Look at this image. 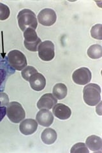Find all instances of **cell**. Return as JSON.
I'll use <instances>...</instances> for the list:
<instances>
[{
  "mask_svg": "<svg viewBox=\"0 0 102 153\" xmlns=\"http://www.w3.org/2000/svg\"><path fill=\"white\" fill-rule=\"evenodd\" d=\"M17 21L19 28L24 32L27 28L36 30L38 26L35 13L30 9H23L19 12Z\"/></svg>",
  "mask_w": 102,
  "mask_h": 153,
  "instance_id": "cell-1",
  "label": "cell"
},
{
  "mask_svg": "<svg viewBox=\"0 0 102 153\" xmlns=\"http://www.w3.org/2000/svg\"><path fill=\"white\" fill-rule=\"evenodd\" d=\"M84 102L89 106H95L101 101V88L96 84H87L83 89Z\"/></svg>",
  "mask_w": 102,
  "mask_h": 153,
  "instance_id": "cell-2",
  "label": "cell"
},
{
  "mask_svg": "<svg viewBox=\"0 0 102 153\" xmlns=\"http://www.w3.org/2000/svg\"><path fill=\"white\" fill-rule=\"evenodd\" d=\"M7 115L9 120L13 123H21L26 117L22 105L17 102H12L8 104Z\"/></svg>",
  "mask_w": 102,
  "mask_h": 153,
  "instance_id": "cell-3",
  "label": "cell"
},
{
  "mask_svg": "<svg viewBox=\"0 0 102 153\" xmlns=\"http://www.w3.org/2000/svg\"><path fill=\"white\" fill-rule=\"evenodd\" d=\"M9 65L16 70L21 71L27 66L26 57L19 50H13L7 55Z\"/></svg>",
  "mask_w": 102,
  "mask_h": 153,
  "instance_id": "cell-4",
  "label": "cell"
},
{
  "mask_svg": "<svg viewBox=\"0 0 102 153\" xmlns=\"http://www.w3.org/2000/svg\"><path fill=\"white\" fill-rule=\"evenodd\" d=\"M24 44L28 51H38V48L41 44L40 38L38 36L36 31L31 28H27L24 32Z\"/></svg>",
  "mask_w": 102,
  "mask_h": 153,
  "instance_id": "cell-5",
  "label": "cell"
},
{
  "mask_svg": "<svg viewBox=\"0 0 102 153\" xmlns=\"http://www.w3.org/2000/svg\"><path fill=\"white\" fill-rule=\"evenodd\" d=\"M38 56L44 61H50L54 59L55 56L54 45L50 40H46L38 46Z\"/></svg>",
  "mask_w": 102,
  "mask_h": 153,
  "instance_id": "cell-6",
  "label": "cell"
},
{
  "mask_svg": "<svg viewBox=\"0 0 102 153\" xmlns=\"http://www.w3.org/2000/svg\"><path fill=\"white\" fill-rule=\"evenodd\" d=\"M57 16L55 11L51 8H44L38 15V21L42 25L51 26L56 22Z\"/></svg>",
  "mask_w": 102,
  "mask_h": 153,
  "instance_id": "cell-7",
  "label": "cell"
},
{
  "mask_svg": "<svg viewBox=\"0 0 102 153\" xmlns=\"http://www.w3.org/2000/svg\"><path fill=\"white\" fill-rule=\"evenodd\" d=\"M92 74L91 71L85 67L76 70L72 74L74 82L78 85H86L91 82Z\"/></svg>",
  "mask_w": 102,
  "mask_h": 153,
  "instance_id": "cell-8",
  "label": "cell"
},
{
  "mask_svg": "<svg viewBox=\"0 0 102 153\" xmlns=\"http://www.w3.org/2000/svg\"><path fill=\"white\" fill-rule=\"evenodd\" d=\"M36 120L40 125L48 127L54 121V116L51 112L47 109H40L36 116Z\"/></svg>",
  "mask_w": 102,
  "mask_h": 153,
  "instance_id": "cell-9",
  "label": "cell"
},
{
  "mask_svg": "<svg viewBox=\"0 0 102 153\" xmlns=\"http://www.w3.org/2000/svg\"><path fill=\"white\" fill-rule=\"evenodd\" d=\"M38 129V123L33 119H26L22 121L19 125V130L24 135H30Z\"/></svg>",
  "mask_w": 102,
  "mask_h": 153,
  "instance_id": "cell-10",
  "label": "cell"
},
{
  "mask_svg": "<svg viewBox=\"0 0 102 153\" xmlns=\"http://www.w3.org/2000/svg\"><path fill=\"white\" fill-rule=\"evenodd\" d=\"M57 100L51 93H47L42 95L37 102V107L38 109L49 110L57 103Z\"/></svg>",
  "mask_w": 102,
  "mask_h": 153,
  "instance_id": "cell-11",
  "label": "cell"
},
{
  "mask_svg": "<svg viewBox=\"0 0 102 153\" xmlns=\"http://www.w3.org/2000/svg\"><path fill=\"white\" fill-rule=\"evenodd\" d=\"M52 112L57 118L61 120H66L70 117L71 114L70 107L63 103H56L52 108Z\"/></svg>",
  "mask_w": 102,
  "mask_h": 153,
  "instance_id": "cell-12",
  "label": "cell"
},
{
  "mask_svg": "<svg viewBox=\"0 0 102 153\" xmlns=\"http://www.w3.org/2000/svg\"><path fill=\"white\" fill-rule=\"evenodd\" d=\"M31 88L36 91H41L46 85L45 76L40 73H36L33 75L29 80Z\"/></svg>",
  "mask_w": 102,
  "mask_h": 153,
  "instance_id": "cell-13",
  "label": "cell"
},
{
  "mask_svg": "<svg viewBox=\"0 0 102 153\" xmlns=\"http://www.w3.org/2000/svg\"><path fill=\"white\" fill-rule=\"evenodd\" d=\"M86 144L91 151L101 152L102 140L98 136L91 135L88 137L86 140Z\"/></svg>",
  "mask_w": 102,
  "mask_h": 153,
  "instance_id": "cell-14",
  "label": "cell"
},
{
  "mask_svg": "<svg viewBox=\"0 0 102 153\" xmlns=\"http://www.w3.org/2000/svg\"><path fill=\"white\" fill-rule=\"evenodd\" d=\"M41 138L42 142L47 145L54 143L57 139V133L52 128H46L42 133Z\"/></svg>",
  "mask_w": 102,
  "mask_h": 153,
  "instance_id": "cell-15",
  "label": "cell"
},
{
  "mask_svg": "<svg viewBox=\"0 0 102 153\" xmlns=\"http://www.w3.org/2000/svg\"><path fill=\"white\" fill-rule=\"evenodd\" d=\"M53 95L57 100L64 99L67 95L68 89L66 85L63 83L56 84L52 90Z\"/></svg>",
  "mask_w": 102,
  "mask_h": 153,
  "instance_id": "cell-16",
  "label": "cell"
},
{
  "mask_svg": "<svg viewBox=\"0 0 102 153\" xmlns=\"http://www.w3.org/2000/svg\"><path fill=\"white\" fill-rule=\"evenodd\" d=\"M87 53L91 59H100L102 57V47L98 44L93 45L89 47Z\"/></svg>",
  "mask_w": 102,
  "mask_h": 153,
  "instance_id": "cell-17",
  "label": "cell"
},
{
  "mask_svg": "<svg viewBox=\"0 0 102 153\" xmlns=\"http://www.w3.org/2000/svg\"><path fill=\"white\" fill-rule=\"evenodd\" d=\"M37 72V70L34 68L33 66H28L22 70L21 75L24 80L29 81V80L31 78V76Z\"/></svg>",
  "mask_w": 102,
  "mask_h": 153,
  "instance_id": "cell-18",
  "label": "cell"
},
{
  "mask_svg": "<svg viewBox=\"0 0 102 153\" xmlns=\"http://www.w3.org/2000/svg\"><path fill=\"white\" fill-rule=\"evenodd\" d=\"M91 35L95 39L102 40V25L101 24H98L92 27Z\"/></svg>",
  "mask_w": 102,
  "mask_h": 153,
  "instance_id": "cell-19",
  "label": "cell"
},
{
  "mask_svg": "<svg viewBox=\"0 0 102 153\" xmlns=\"http://www.w3.org/2000/svg\"><path fill=\"white\" fill-rule=\"evenodd\" d=\"M71 153H89V151L88 150V148H87L86 144L84 143H81L79 142L75 144L74 146L71 147L70 150Z\"/></svg>",
  "mask_w": 102,
  "mask_h": 153,
  "instance_id": "cell-20",
  "label": "cell"
},
{
  "mask_svg": "<svg viewBox=\"0 0 102 153\" xmlns=\"http://www.w3.org/2000/svg\"><path fill=\"white\" fill-rule=\"evenodd\" d=\"M10 10L9 7L3 3H0V21H5L10 17Z\"/></svg>",
  "mask_w": 102,
  "mask_h": 153,
  "instance_id": "cell-21",
  "label": "cell"
},
{
  "mask_svg": "<svg viewBox=\"0 0 102 153\" xmlns=\"http://www.w3.org/2000/svg\"><path fill=\"white\" fill-rule=\"evenodd\" d=\"M9 103V98L8 95L3 92H0V105L6 107Z\"/></svg>",
  "mask_w": 102,
  "mask_h": 153,
  "instance_id": "cell-22",
  "label": "cell"
},
{
  "mask_svg": "<svg viewBox=\"0 0 102 153\" xmlns=\"http://www.w3.org/2000/svg\"><path fill=\"white\" fill-rule=\"evenodd\" d=\"M7 76V71L4 69H0V91L1 88L4 83V80Z\"/></svg>",
  "mask_w": 102,
  "mask_h": 153,
  "instance_id": "cell-23",
  "label": "cell"
},
{
  "mask_svg": "<svg viewBox=\"0 0 102 153\" xmlns=\"http://www.w3.org/2000/svg\"><path fill=\"white\" fill-rule=\"evenodd\" d=\"M7 114V107L0 105V122L2 121V119Z\"/></svg>",
  "mask_w": 102,
  "mask_h": 153,
  "instance_id": "cell-24",
  "label": "cell"
},
{
  "mask_svg": "<svg viewBox=\"0 0 102 153\" xmlns=\"http://www.w3.org/2000/svg\"><path fill=\"white\" fill-rule=\"evenodd\" d=\"M101 102H100V103H99V105H98V106H97V107H96V113L98 114V115H100V116H101Z\"/></svg>",
  "mask_w": 102,
  "mask_h": 153,
  "instance_id": "cell-25",
  "label": "cell"
},
{
  "mask_svg": "<svg viewBox=\"0 0 102 153\" xmlns=\"http://www.w3.org/2000/svg\"><path fill=\"white\" fill-rule=\"evenodd\" d=\"M1 58H0V65H1Z\"/></svg>",
  "mask_w": 102,
  "mask_h": 153,
  "instance_id": "cell-26",
  "label": "cell"
}]
</instances>
